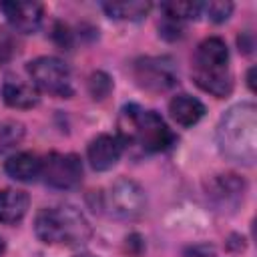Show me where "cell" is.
I'll use <instances>...</instances> for the list:
<instances>
[{"instance_id": "6da1fadb", "label": "cell", "mask_w": 257, "mask_h": 257, "mask_svg": "<svg viewBox=\"0 0 257 257\" xmlns=\"http://www.w3.org/2000/svg\"><path fill=\"white\" fill-rule=\"evenodd\" d=\"M217 145L223 157L251 167L257 157V108L239 102L225 110L217 124Z\"/></svg>"}, {"instance_id": "7a4b0ae2", "label": "cell", "mask_w": 257, "mask_h": 257, "mask_svg": "<svg viewBox=\"0 0 257 257\" xmlns=\"http://www.w3.org/2000/svg\"><path fill=\"white\" fill-rule=\"evenodd\" d=\"M116 135L122 139L124 147L137 145L145 153H161L175 143V135L161 114L155 110H145L139 104L122 106Z\"/></svg>"}, {"instance_id": "3957f363", "label": "cell", "mask_w": 257, "mask_h": 257, "mask_svg": "<svg viewBox=\"0 0 257 257\" xmlns=\"http://www.w3.org/2000/svg\"><path fill=\"white\" fill-rule=\"evenodd\" d=\"M34 233L48 245L78 247L92 237V227L76 207L58 205L38 211L34 219Z\"/></svg>"}, {"instance_id": "277c9868", "label": "cell", "mask_w": 257, "mask_h": 257, "mask_svg": "<svg viewBox=\"0 0 257 257\" xmlns=\"http://www.w3.org/2000/svg\"><path fill=\"white\" fill-rule=\"evenodd\" d=\"M193 80L205 92L223 98L233 90V76L229 70V48L223 38H205L193 56Z\"/></svg>"}, {"instance_id": "5b68a950", "label": "cell", "mask_w": 257, "mask_h": 257, "mask_svg": "<svg viewBox=\"0 0 257 257\" xmlns=\"http://www.w3.org/2000/svg\"><path fill=\"white\" fill-rule=\"evenodd\" d=\"M32 84L58 98H70L74 88H72V78H70V68L56 56H38L28 62L26 66Z\"/></svg>"}, {"instance_id": "8992f818", "label": "cell", "mask_w": 257, "mask_h": 257, "mask_svg": "<svg viewBox=\"0 0 257 257\" xmlns=\"http://www.w3.org/2000/svg\"><path fill=\"white\" fill-rule=\"evenodd\" d=\"M104 207L118 219H137L147 209V195L137 181L120 177L108 187Z\"/></svg>"}, {"instance_id": "52a82bcc", "label": "cell", "mask_w": 257, "mask_h": 257, "mask_svg": "<svg viewBox=\"0 0 257 257\" xmlns=\"http://www.w3.org/2000/svg\"><path fill=\"white\" fill-rule=\"evenodd\" d=\"M133 76L137 84L151 92H163L177 84L179 74L173 58L169 56H145L133 64Z\"/></svg>"}, {"instance_id": "ba28073f", "label": "cell", "mask_w": 257, "mask_h": 257, "mask_svg": "<svg viewBox=\"0 0 257 257\" xmlns=\"http://www.w3.org/2000/svg\"><path fill=\"white\" fill-rule=\"evenodd\" d=\"M42 181L52 189H74L82 181V163L74 153H50L42 159Z\"/></svg>"}, {"instance_id": "9c48e42d", "label": "cell", "mask_w": 257, "mask_h": 257, "mask_svg": "<svg viewBox=\"0 0 257 257\" xmlns=\"http://www.w3.org/2000/svg\"><path fill=\"white\" fill-rule=\"evenodd\" d=\"M122 151H124V143L118 135L102 133L88 143L86 157L94 171H108L118 163Z\"/></svg>"}, {"instance_id": "30bf717a", "label": "cell", "mask_w": 257, "mask_h": 257, "mask_svg": "<svg viewBox=\"0 0 257 257\" xmlns=\"http://www.w3.org/2000/svg\"><path fill=\"white\" fill-rule=\"evenodd\" d=\"M0 12L6 16L12 28L22 34H32L42 22L44 8L38 2H0Z\"/></svg>"}, {"instance_id": "8fae6325", "label": "cell", "mask_w": 257, "mask_h": 257, "mask_svg": "<svg viewBox=\"0 0 257 257\" xmlns=\"http://www.w3.org/2000/svg\"><path fill=\"white\" fill-rule=\"evenodd\" d=\"M243 193H245V181L239 179L237 175H217L207 185V195L219 209L237 207Z\"/></svg>"}, {"instance_id": "7c38bea8", "label": "cell", "mask_w": 257, "mask_h": 257, "mask_svg": "<svg viewBox=\"0 0 257 257\" xmlns=\"http://www.w3.org/2000/svg\"><path fill=\"white\" fill-rule=\"evenodd\" d=\"M2 100L12 108H32L38 104V88L20 76L8 74L2 82Z\"/></svg>"}, {"instance_id": "4fadbf2b", "label": "cell", "mask_w": 257, "mask_h": 257, "mask_svg": "<svg viewBox=\"0 0 257 257\" xmlns=\"http://www.w3.org/2000/svg\"><path fill=\"white\" fill-rule=\"evenodd\" d=\"M171 118L181 126H193L205 116V104L191 94H177L169 102Z\"/></svg>"}, {"instance_id": "5bb4252c", "label": "cell", "mask_w": 257, "mask_h": 257, "mask_svg": "<svg viewBox=\"0 0 257 257\" xmlns=\"http://www.w3.org/2000/svg\"><path fill=\"white\" fill-rule=\"evenodd\" d=\"M30 207L28 193L20 189H4L0 191V223L2 225H16L24 219Z\"/></svg>"}, {"instance_id": "9a60e30c", "label": "cell", "mask_w": 257, "mask_h": 257, "mask_svg": "<svg viewBox=\"0 0 257 257\" xmlns=\"http://www.w3.org/2000/svg\"><path fill=\"white\" fill-rule=\"evenodd\" d=\"M42 161L32 153H16L4 163V171L8 177L20 183H30L40 177Z\"/></svg>"}, {"instance_id": "2e32d148", "label": "cell", "mask_w": 257, "mask_h": 257, "mask_svg": "<svg viewBox=\"0 0 257 257\" xmlns=\"http://www.w3.org/2000/svg\"><path fill=\"white\" fill-rule=\"evenodd\" d=\"M102 10L114 18V20H143L149 10H151V2H143V0H131V2H104Z\"/></svg>"}, {"instance_id": "e0dca14e", "label": "cell", "mask_w": 257, "mask_h": 257, "mask_svg": "<svg viewBox=\"0 0 257 257\" xmlns=\"http://www.w3.org/2000/svg\"><path fill=\"white\" fill-rule=\"evenodd\" d=\"M26 135V128L18 120H2L0 122V155L16 149Z\"/></svg>"}, {"instance_id": "ac0fdd59", "label": "cell", "mask_w": 257, "mask_h": 257, "mask_svg": "<svg viewBox=\"0 0 257 257\" xmlns=\"http://www.w3.org/2000/svg\"><path fill=\"white\" fill-rule=\"evenodd\" d=\"M161 10L165 12L167 18H173L177 22L191 20L203 14V4L201 2H163Z\"/></svg>"}, {"instance_id": "d6986e66", "label": "cell", "mask_w": 257, "mask_h": 257, "mask_svg": "<svg viewBox=\"0 0 257 257\" xmlns=\"http://www.w3.org/2000/svg\"><path fill=\"white\" fill-rule=\"evenodd\" d=\"M203 12L207 14V18L211 22H225L231 12H233V4L231 2H221V0H215V2H207L203 4Z\"/></svg>"}, {"instance_id": "ffe728a7", "label": "cell", "mask_w": 257, "mask_h": 257, "mask_svg": "<svg viewBox=\"0 0 257 257\" xmlns=\"http://www.w3.org/2000/svg\"><path fill=\"white\" fill-rule=\"evenodd\" d=\"M110 88H112V80H110V76L104 74V72H94V74L90 76V80H88V90H90L92 98L102 100L104 96H108Z\"/></svg>"}, {"instance_id": "44dd1931", "label": "cell", "mask_w": 257, "mask_h": 257, "mask_svg": "<svg viewBox=\"0 0 257 257\" xmlns=\"http://www.w3.org/2000/svg\"><path fill=\"white\" fill-rule=\"evenodd\" d=\"M14 50H16V46H14L12 34L0 26V64H6L14 56Z\"/></svg>"}, {"instance_id": "7402d4cb", "label": "cell", "mask_w": 257, "mask_h": 257, "mask_svg": "<svg viewBox=\"0 0 257 257\" xmlns=\"http://www.w3.org/2000/svg\"><path fill=\"white\" fill-rule=\"evenodd\" d=\"M54 38L58 40V44L60 46H68L70 42V32H68V28L64 26V24H56V32H54Z\"/></svg>"}, {"instance_id": "603a6c76", "label": "cell", "mask_w": 257, "mask_h": 257, "mask_svg": "<svg viewBox=\"0 0 257 257\" xmlns=\"http://www.w3.org/2000/svg\"><path fill=\"white\" fill-rule=\"evenodd\" d=\"M239 46L245 50V52H251V48H253V42H251V36H249V40H245V34L243 36H239ZM239 48V50H241Z\"/></svg>"}, {"instance_id": "cb8c5ba5", "label": "cell", "mask_w": 257, "mask_h": 257, "mask_svg": "<svg viewBox=\"0 0 257 257\" xmlns=\"http://www.w3.org/2000/svg\"><path fill=\"white\" fill-rule=\"evenodd\" d=\"M253 72H255V68H251V70L247 72V84H249L251 90H255V88H253Z\"/></svg>"}, {"instance_id": "d4e9b609", "label": "cell", "mask_w": 257, "mask_h": 257, "mask_svg": "<svg viewBox=\"0 0 257 257\" xmlns=\"http://www.w3.org/2000/svg\"><path fill=\"white\" fill-rule=\"evenodd\" d=\"M4 251H6V243H4V239L0 237V257L4 255Z\"/></svg>"}, {"instance_id": "484cf974", "label": "cell", "mask_w": 257, "mask_h": 257, "mask_svg": "<svg viewBox=\"0 0 257 257\" xmlns=\"http://www.w3.org/2000/svg\"><path fill=\"white\" fill-rule=\"evenodd\" d=\"M74 257H94V255H90V253H78V255H74Z\"/></svg>"}]
</instances>
